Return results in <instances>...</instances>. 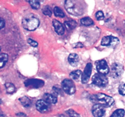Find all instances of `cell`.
Segmentation results:
<instances>
[{
	"mask_svg": "<svg viewBox=\"0 0 125 117\" xmlns=\"http://www.w3.org/2000/svg\"><path fill=\"white\" fill-rule=\"evenodd\" d=\"M65 8L74 16H81L84 13V5L79 0H65Z\"/></svg>",
	"mask_w": 125,
	"mask_h": 117,
	"instance_id": "1",
	"label": "cell"
},
{
	"mask_svg": "<svg viewBox=\"0 0 125 117\" xmlns=\"http://www.w3.org/2000/svg\"><path fill=\"white\" fill-rule=\"evenodd\" d=\"M90 101L96 104H102L105 107H111L114 103V99L112 97L101 93L92 95L90 97Z\"/></svg>",
	"mask_w": 125,
	"mask_h": 117,
	"instance_id": "2",
	"label": "cell"
},
{
	"mask_svg": "<svg viewBox=\"0 0 125 117\" xmlns=\"http://www.w3.org/2000/svg\"><path fill=\"white\" fill-rule=\"evenodd\" d=\"M40 24V21L33 14H29L24 17L22 20V26L27 30H35Z\"/></svg>",
	"mask_w": 125,
	"mask_h": 117,
	"instance_id": "3",
	"label": "cell"
},
{
	"mask_svg": "<svg viewBox=\"0 0 125 117\" xmlns=\"http://www.w3.org/2000/svg\"><path fill=\"white\" fill-rule=\"evenodd\" d=\"M92 81L95 85L100 87H105L108 84V79L106 75L100 73L94 74L92 78Z\"/></svg>",
	"mask_w": 125,
	"mask_h": 117,
	"instance_id": "4",
	"label": "cell"
},
{
	"mask_svg": "<svg viewBox=\"0 0 125 117\" xmlns=\"http://www.w3.org/2000/svg\"><path fill=\"white\" fill-rule=\"evenodd\" d=\"M62 87L64 92L68 95H73L76 91V87L74 83L69 79H65L62 81Z\"/></svg>",
	"mask_w": 125,
	"mask_h": 117,
	"instance_id": "5",
	"label": "cell"
},
{
	"mask_svg": "<svg viewBox=\"0 0 125 117\" xmlns=\"http://www.w3.org/2000/svg\"><path fill=\"white\" fill-rule=\"evenodd\" d=\"M119 43V40L117 38L113 36H106L103 37L101 40V45L104 46H117Z\"/></svg>",
	"mask_w": 125,
	"mask_h": 117,
	"instance_id": "6",
	"label": "cell"
},
{
	"mask_svg": "<svg viewBox=\"0 0 125 117\" xmlns=\"http://www.w3.org/2000/svg\"><path fill=\"white\" fill-rule=\"evenodd\" d=\"M106 107L100 104H95L92 107V112L94 117H103L106 112Z\"/></svg>",
	"mask_w": 125,
	"mask_h": 117,
	"instance_id": "7",
	"label": "cell"
},
{
	"mask_svg": "<svg viewBox=\"0 0 125 117\" xmlns=\"http://www.w3.org/2000/svg\"><path fill=\"white\" fill-rule=\"evenodd\" d=\"M123 72V66L119 63H114L111 67V76L116 79L120 76Z\"/></svg>",
	"mask_w": 125,
	"mask_h": 117,
	"instance_id": "8",
	"label": "cell"
},
{
	"mask_svg": "<svg viewBox=\"0 0 125 117\" xmlns=\"http://www.w3.org/2000/svg\"><path fill=\"white\" fill-rule=\"evenodd\" d=\"M96 69L99 73L106 75L109 73V68L105 60L103 59L98 61L96 63Z\"/></svg>",
	"mask_w": 125,
	"mask_h": 117,
	"instance_id": "9",
	"label": "cell"
},
{
	"mask_svg": "<svg viewBox=\"0 0 125 117\" xmlns=\"http://www.w3.org/2000/svg\"><path fill=\"white\" fill-rule=\"evenodd\" d=\"M45 84L43 80L38 79H28L24 82V85L26 87H31L39 88L43 87Z\"/></svg>",
	"mask_w": 125,
	"mask_h": 117,
	"instance_id": "10",
	"label": "cell"
},
{
	"mask_svg": "<svg viewBox=\"0 0 125 117\" xmlns=\"http://www.w3.org/2000/svg\"><path fill=\"white\" fill-rule=\"evenodd\" d=\"M50 104L46 102L44 99H40L37 101L36 108L41 113H46L50 110Z\"/></svg>",
	"mask_w": 125,
	"mask_h": 117,
	"instance_id": "11",
	"label": "cell"
},
{
	"mask_svg": "<svg viewBox=\"0 0 125 117\" xmlns=\"http://www.w3.org/2000/svg\"><path fill=\"white\" fill-rule=\"evenodd\" d=\"M92 65L91 63H88L85 66L84 72L82 74L81 80L83 84H86L89 81V78L92 74Z\"/></svg>",
	"mask_w": 125,
	"mask_h": 117,
	"instance_id": "12",
	"label": "cell"
},
{
	"mask_svg": "<svg viewBox=\"0 0 125 117\" xmlns=\"http://www.w3.org/2000/svg\"><path fill=\"white\" fill-rule=\"evenodd\" d=\"M52 25L55 29V31L56 32L57 34L59 35H62L65 32L64 27L63 24L60 21H57V20H53L52 21Z\"/></svg>",
	"mask_w": 125,
	"mask_h": 117,
	"instance_id": "13",
	"label": "cell"
},
{
	"mask_svg": "<svg viewBox=\"0 0 125 117\" xmlns=\"http://www.w3.org/2000/svg\"><path fill=\"white\" fill-rule=\"evenodd\" d=\"M79 56L75 53H72L69 55L68 58V61L70 65L72 67H76L79 63Z\"/></svg>",
	"mask_w": 125,
	"mask_h": 117,
	"instance_id": "14",
	"label": "cell"
},
{
	"mask_svg": "<svg viewBox=\"0 0 125 117\" xmlns=\"http://www.w3.org/2000/svg\"><path fill=\"white\" fill-rule=\"evenodd\" d=\"M43 99L45 101H46L50 104H55L57 101V98L56 96L50 93L44 94Z\"/></svg>",
	"mask_w": 125,
	"mask_h": 117,
	"instance_id": "15",
	"label": "cell"
},
{
	"mask_svg": "<svg viewBox=\"0 0 125 117\" xmlns=\"http://www.w3.org/2000/svg\"><path fill=\"white\" fill-rule=\"evenodd\" d=\"M64 24L65 28H67V29H68V30H73L76 26L77 23L75 21L70 20L65 21L64 23Z\"/></svg>",
	"mask_w": 125,
	"mask_h": 117,
	"instance_id": "16",
	"label": "cell"
},
{
	"mask_svg": "<svg viewBox=\"0 0 125 117\" xmlns=\"http://www.w3.org/2000/svg\"><path fill=\"white\" fill-rule=\"evenodd\" d=\"M20 101L21 104L24 106L26 108H29L31 106V101L26 96H23L20 98Z\"/></svg>",
	"mask_w": 125,
	"mask_h": 117,
	"instance_id": "17",
	"label": "cell"
},
{
	"mask_svg": "<svg viewBox=\"0 0 125 117\" xmlns=\"http://www.w3.org/2000/svg\"><path fill=\"white\" fill-rule=\"evenodd\" d=\"M81 23L85 26H89L94 24V22L90 17H84L81 20Z\"/></svg>",
	"mask_w": 125,
	"mask_h": 117,
	"instance_id": "18",
	"label": "cell"
},
{
	"mask_svg": "<svg viewBox=\"0 0 125 117\" xmlns=\"http://www.w3.org/2000/svg\"><path fill=\"white\" fill-rule=\"evenodd\" d=\"M5 87H6V91L8 93H13L15 91V87L12 83L7 82L5 84Z\"/></svg>",
	"mask_w": 125,
	"mask_h": 117,
	"instance_id": "19",
	"label": "cell"
},
{
	"mask_svg": "<svg viewBox=\"0 0 125 117\" xmlns=\"http://www.w3.org/2000/svg\"><path fill=\"white\" fill-rule=\"evenodd\" d=\"M8 60V55L6 53H1L0 56V67L2 68Z\"/></svg>",
	"mask_w": 125,
	"mask_h": 117,
	"instance_id": "20",
	"label": "cell"
},
{
	"mask_svg": "<svg viewBox=\"0 0 125 117\" xmlns=\"http://www.w3.org/2000/svg\"><path fill=\"white\" fill-rule=\"evenodd\" d=\"M125 115V111L124 109L119 108L114 112L110 117H124Z\"/></svg>",
	"mask_w": 125,
	"mask_h": 117,
	"instance_id": "21",
	"label": "cell"
},
{
	"mask_svg": "<svg viewBox=\"0 0 125 117\" xmlns=\"http://www.w3.org/2000/svg\"><path fill=\"white\" fill-rule=\"evenodd\" d=\"M54 13L55 16L59 18H63L65 17V13L62 10V9L59 7H55L54 8Z\"/></svg>",
	"mask_w": 125,
	"mask_h": 117,
	"instance_id": "22",
	"label": "cell"
},
{
	"mask_svg": "<svg viewBox=\"0 0 125 117\" xmlns=\"http://www.w3.org/2000/svg\"><path fill=\"white\" fill-rule=\"evenodd\" d=\"M29 2L32 9L37 10L40 8V3L39 0H29Z\"/></svg>",
	"mask_w": 125,
	"mask_h": 117,
	"instance_id": "23",
	"label": "cell"
},
{
	"mask_svg": "<svg viewBox=\"0 0 125 117\" xmlns=\"http://www.w3.org/2000/svg\"><path fill=\"white\" fill-rule=\"evenodd\" d=\"M82 72L81 70H75L74 71H72L70 74V77L73 80H77L79 79L80 76L81 75Z\"/></svg>",
	"mask_w": 125,
	"mask_h": 117,
	"instance_id": "24",
	"label": "cell"
},
{
	"mask_svg": "<svg viewBox=\"0 0 125 117\" xmlns=\"http://www.w3.org/2000/svg\"><path fill=\"white\" fill-rule=\"evenodd\" d=\"M42 12L45 15L48 17H51L52 15V11L50 7H49L48 6H45L43 7Z\"/></svg>",
	"mask_w": 125,
	"mask_h": 117,
	"instance_id": "25",
	"label": "cell"
},
{
	"mask_svg": "<svg viewBox=\"0 0 125 117\" xmlns=\"http://www.w3.org/2000/svg\"><path fill=\"white\" fill-rule=\"evenodd\" d=\"M67 113L69 115L70 117H81L79 114H78L76 112L72 109H70L67 111Z\"/></svg>",
	"mask_w": 125,
	"mask_h": 117,
	"instance_id": "26",
	"label": "cell"
},
{
	"mask_svg": "<svg viewBox=\"0 0 125 117\" xmlns=\"http://www.w3.org/2000/svg\"><path fill=\"white\" fill-rule=\"evenodd\" d=\"M95 17H96V18L98 20H103L104 18V13L102 11H98L96 13V14H95Z\"/></svg>",
	"mask_w": 125,
	"mask_h": 117,
	"instance_id": "27",
	"label": "cell"
},
{
	"mask_svg": "<svg viewBox=\"0 0 125 117\" xmlns=\"http://www.w3.org/2000/svg\"><path fill=\"white\" fill-rule=\"evenodd\" d=\"M118 92L121 95H125V83H122L118 87Z\"/></svg>",
	"mask_w": 125,
	"mask_h": 117,
	"instance_id": "28",
	"label": "cell"
},
{
	"mask_svg": "<svg viewBox=\"0 0 125 117\" xmlns=\"http://www.w3.org/2000/svg\"><path fill=\"white\" fill-rule=\"evenodd\" d=\"M28 43L30 45H31L33 47H37L38 46V43L37 41H34V40H32V39H28Z\"/></svg>",
	"mask_w": 125,
	"mask_h": 117,
	"instance_id": "29",
	"label": "cell"
},
{
	"mask_svg": "<svg viewBox=\"0 0 125 117\" xmlns=\"http://www.w3.org/2000/svg\"><path fill=\"white\" fill-rule=\"evenodd\" d=\"M52 90L54 92L55 95H62V91L60 88H58L57 87H53L52 88Z\"/></svg>",
	"mask_w": 125,
	"mask_h": 117,
	"instance_id": "30",
	"label": "cell"
},
{
	"mask_svg": "<svg viewBox=\"0 0 125 117\" xmlns=\"http://www.w3.org/2000/svg\"><path fill=\"white\" fill-rule=\"evenodd\" d=\"M4 26H5V21H4V20L2 19V18H1V23H0V27H1V29H2Z\"/></svg>",
	"mask_w": 125,
	"mask_h": 117,
	"instance_id": "31",
	"label": "cell"
},
{
	"mask_svg": "<svg viewBox=\"0 0 125 117\" xmlns=\"http://www.w3.org/2000/svg\"></svg>",
	"mask_w": 125,
	"mask_h": 117,
	"instance_id": "32",
	"label": "cell"
}]
</instances>
